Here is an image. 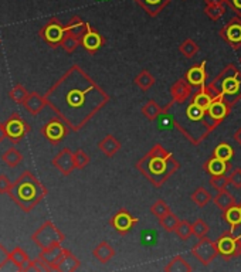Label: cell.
<instances>
[{
    "label": "cell",
    "instance_id": "1",
    "mask_svg": "<svg viewBox=\"0 0 241 272\" xmlns=\"http://www.w3.org/2000/svg\"><path fill=\"white\" fill-rule=\"evenodd\" d=\"M44 98L72 132L83 129L109 102V95L77 64L64 72Z\"/></svg>",
    "mask_w": 241,
    "mask_h": 272
},
{
    "label": "cell",
    "instance_id": "2",
    "mask_svg": "<svg viewBox=\"0 0 241 272\" xmlns=\"http://www.w3.org/2000/svg\"><path fill=\"white\" fill-rule=\"evenodd\" d=\"M136 169L153 187H162L180 169V165L173 153L158 143L138 160Z\"/></svg>",
    "mask_w": 241,
    "mask_h": 272
},
{
    "label": "cell",
    "instance_id": "3",
    "mask_svg": "<svg viewBox=\"0 0 241 272\" xmlns=\"http://www.w3.org/2000/svg\"><path fill=\"white\" fill-rule=\"evenodd\" d=\"M173 124L193 145H200L201 141L218 126L207 116L203 108L197 107L192 101H189L184 108L182 118H175Z\"/></svg>",
    "mask_w": 241,
    "mask_h": 272
},
{
    "label": "cell",
    "instance_id": "4",
    "mask_svg": "<svg viewBox=\"0 0 241 272\" xmlns=\"http://www.w3.org/2000/svg\"><path fill=\"white\" fill-rule=\"evenodd\" d=\"M46 196L47 189L29 170L23 172V174L13 183L12 189L9 191V197L26 213L37 207Z\"/></svg>",
    "mask_w": 241,
    "mask_h": 272
},
{
    "label": "cell",
    "instance_id": "5",
    "mask_svg": "<svg viewBox=\"0 0 241 272\" xmlns=\"http://www.w3.org/2000/svg\"><path fill=\"white\" fill-rule=\"evenodd\" d=\"M214 96L221 95L233 108L241 100V71L234 64H229L207 85Z\"/></svg>",
    "mask_w": 241,
    "mask_h": 272
},
{
    "label": "cell",
    "instance_id": "6",
    "mask_svg": "<svg viewBox=\"0 0 241 272\" xmlns=\"http://www.w3.org/2000/svg\"><path fill=\"white\" fill-rule=\"evenodd\" d=\"M64 234L50 220H47L46 223H43L33 232V236H31L33 243L42 249L51 248V247H55V245H61V243L64 241Z\"/></svg>",
    "mask_w": 241,
    "mask_h": 272
},
{
    "label": "cell",
    "instance_id": "7",
    "mask_svg": "<svg viewBox=\"0 0 241 272\" xmlns=\"http://www.w3.org/2000/svg\"><path fill=\"white\" fill-rule=\"evenodd\" d=\"M192 255L199 261L201 265L209 266L213 261L217 258V255H220L218 254L217 243L210 240V238H207V237L199 238L197 244H194V247L192 248Z\"/></svg>",
    "mask_w": 241,
    "mask_h": 272
},
{
    "label": "cell",
    "instance_id": "8",
    "mask_svg": "<svg viewBox=\"0 0 241 272\" xmlns=\"http://www.w3.org/2000/svg\"><path fill=\"white\" fill-rule=\"evenodd\" d=\"M65 34V26L60 22L57 17H53L50 22L44 24L40 30V37L44 42L47 43L50 47H60L61 43L64 40Z\"/></svg>",
    "mask_w": 241,
    "mask_h": 272
},
{
    "label": "cell",
    "instance_id": "9",
    "mask_svg": "<svg viewBox=\"0 0 241 272\" xmlns=\"http://www.w3.org/2000/svg\"><path fill=\"white\" fill-rule=\"evenodd\" d=\"M216 243H217L218 254L224 260H231L240 255V237H235L234 231H224Z\"/></svg>",
    "mask_w": 241,
    "mask_h": 272
},
{
    "label": "cell",
    "instance_id": "10",
    "mask_svg": "<svg viewBox=\"0 0 241 272\" xmlns=\"http://www.w3.org/2000/svg\"><path fill=\"white\" fill-rule=\"evenodd\" d=\"M68 125L65 124L61 118H53L51 121H48L47 124L42 128L43 136L47 139L48 142L53 145H59L63 139H64L67 133H68Z\"/></svg>",
    "mask_w": 241,
    "mask_h": 272
},
{
    "label": "cell",
    "instance_id": "11",
    "mask_svg": "<svg viewBox=\"0 0 241 272\" xmlns=\"http://www.w3.org/2000/svg\"><path fill=\"white\" fill-rule=\"evenodd\" d=\"M220 37L229 44L233 50H238L241 47V17L234 16L230 18L224 27L220 30Z\"/></svg>",
    "mask_w": 241,
    "mask_h": 272
},
{
    "label": "cell",
    "instance_id": "12",
    "mask_svg": "<svg viewBox=\"0 0 241 272\" xmlns=\"http://www.w3.org/2000/svg\"><path fill=\"white\" fill-rule=\"evenodd\" d=\"M5 126H6L7 139L12 141L13 143H18L30 132V126L27 122L17 113H13L5 122Z\"/></svg>",
    "mask_w": 241,
    "mask_h": 272
},
{
    "label": "cell",
    "instance_id": "13",
    "mask_svg": "<svg viewBox=\"0 0 241 272\" xmlns=\"http://www.w3.org/2000/svg\"><path fill=\"white\" fill-rule=\"evenodd\" d=\"M138 223H139V220L134 217V216H132L128 210H125V208L118 210L111 219V227L117 231L118 234H121V236H125L126 232H129Z\"/></svg>",
    "mask_w": 241,
    "mask_h": 272
},
{
    "label": "cell",
    "instance_id": "14",
    "mask_svg": "<svg viewBox=\"0 0 241 272\" xmlns=\"http://www.w3.org/2000/svg\"><path fill=\"white\" fill-rule=\"evenodd\" d=\"M51 162H53L54 167L63 176H70L71 173L74 172V169H77L76 162H74V152H71L68 148L61 149Z\"/></svg>",
    "mask_w": 241,
    "mask_h": 272
},
{
    "label": "cell",
    "instance_id": "15",
    "mask_svg": "<svg viewBox=\"0 0 241 272\" xmlns=\"http://www.w3.org/2000/svg\"><path fill=\"white\" fill-rule=\"evenodd\" d=\"M206 112L207 116L212 119L213 122L220 125L230 115L231 107L226 102V100H224L221 95H217V96H214V100L210 104V107L207 108Z\"/></svg>",
    "mask_w": 241,
    "mask_h": 272
},
{
    "label": "cell",
    "instance_id": "16",
    "mask_svg": "<svg viewBox=\"0 0 241 272\" xmlns=\"http://www.w3.org/2000/svg\"><path fill=\"white\" fill-rule=\"evenodd\" d=\"M193 89H194L193 87L188 83V80H186L184 77L180 78V80H177L176 83L173 84V85L171 87V96H172L171 104L172 105L188 102V101L192 98V95L194 94Z\"/></svg>",
    "mask_w": 241,
    "mask_h": 272
},
{
    "label": "cell",
    "instance_id": "17",
    "mask_svg": "<svg viewBox=\"0 0 241 272\" xmlns=\"http://www.w3.org/2000/svg\"><path fill=\"white\" fill-rule=\"evenodd\" d=\"M206 64L207 61H201L200 64L193 65V67H190L186 74H184V78L188 80V83L193 87V88L199 89L201 87H205L206 85L207 81V72H206Z\"/></svg>",
    "mask_w": 241,
    "mask_h": 272
},
{
    "label": "cell",
    "instance_id": "18",
    "mask_svg": "<svg viewBox=\"0 0 241 272\" xmlns=\"http://www.w3.org/2000/svg\"><path fill=\"white\" fill-rule=\"evenodd\" d=\"M104 43H105V38L101 36L100 33L88 23L87 33H85L83 38H81V46H83L89 54H95L104 46Z\"/></svg>",
    "mask_w": 241,
    "mask_h": 272
},
{
    "label": "cell",
    "instance_id": "19",
    "mask_svg": "<svg viewBox=\"0 0 241 272\" xmlns=\"http://www.w3.org/2000/svg\"><path fill=\"white\" fill-rule=\"evenodd\" d=\"M81 265L80 260L77 258L76 255L72 254L68 249H64L63 255L60 257V260L55 262L53 271H59V272H72L77 271Z\"/></svg>",
    "mask_w": 241,
    "mask_h": 272
},
{
    "label": "cell",
    "instance_id": "20",
    "mask_svg": "<svg viewBox=\"0 0 241 272\" xmlns=\"http://www.w3.org/2000/svg\"><path fill=\"white\" fill-rule=\"evenodd\" d=\"M203 169L210 176H217V174H227V172L231 169V165H230V162H224L216 156H212L210 159L206 160V163L203 165Z\"/></svg>",
    "mask_w": 241,
    "mask_h": 272
},
{
    "label": "cell",
    "instance_id": "21",
    "mask_svg": "<svg viewBox=\"0 0 241 272\" xmlns=\"http://www.w3.org/2000/svg\"><path fill=\"white\" fill-rule=\"evenodd\" d=\"M87 29H88V23L84 22L80 16H72L70 22L65 24V31H67V34L76 37L78 40L83 38L84 34L87 33Z\"/></svg>",
    "mask_w": 241,
    "mask_h": 272
},
{
    "label": "cell",
    "instance_id": "22",
    "mask_svg": "<svg viewBox=\"0 0 241 272\" xmlns=\"http://www.w3.org/2000/svg\"><path fill=\"white\" fill-rule=\"evenodd\" d=\"M134 2L138 3L147 13V16L156 17V16H159V13L171 3L172 0H134Z\"/></svg>",
    "mask_w": 241,
    "mask_h": 272
},
{
    "label": "cell",
    "instance_id": "23",
    "mask_svg": "<svg viewBox=\"0 0 241 272\" xmlns=\"http://www.w3.org/2000/svg\"><path fill=\"white\" fill-rule=\"evenodd\" d=\"M98 149L106 158H114L121 150V142L114 135H106L98 143Z\"/></svg>",
    "mask_w": 241,
    "mask_h": 272
},
{
    "label": "cell",
    "instance_id": "24",
    "mask_svg": "<svg viewBox=\"0 0 241 272\" xmlns=\"http://www.w3.org/2000/svg\"><path fill=\"white\" fill-rule=\"evenodd\" d=\"M23 105L31 115H39L43 111V108L47 105V102L42 95H39L37 92H30Z\"/></svg>",
    "mask_w": 241,
    "mask_h": 272
},
{
    "label": "cell",
    "instance_id": "25",
    "mask_svg": "<svg viewBox=\"0 0 241 272\" xmlns=\"http://www.w3.org/2000/svg\"><path fill=\"white\" fill-rule=\"evenodd\" d=\"M213 100H214V95H213V92L209 89L207 85L197 89V91L192 95V98H190L192 102H194L197 107L203 108L205 111H207V108L210 107V104L213 102Z\"/></svg>",
    "mask_w": 241,
    "mask_h": 272
},
{
    "label": "cell",
    "instance_id": "26",
    "mask_svg": "<svg viewBox=\"0 0 241 272\" xmlns=\"http://www.w3.org/2000/svg\"><path fill=\"white\" fill-rule=\"evenodd\" d=\"M92 255H94L97 260L102 262V264H106L115 257V249L112 248V245L106 241H101L97 247L92 251Z\"/></svg>",
    "mask_w": 241,
    "mask_h": 272
},
{
    "label": "cell",
    "instance_id": "27",
    "mask_svg": "<svg viewBox=\"0 0 241 272\" xmlns=\"http://www.w3.org/2000/svg\"><path fill=\"white\" fill-rule=\"evenodd\" d=\"M213 203H214V206L220 208L221 211H224V210H227V208L233 207L234 204H237V203H235V197L231 195L227 189L217 191V195L213 197Z\"/></svg>",
    "mask_w": 241,
    "mask_h": 272
},
{
    "label": "cell",
    "instance_id": "28",
    "mask_svg": "<svg viewBox=\"0 0 241 272\" xmlns=\"http://www.w3.org/2000/svg\"><path fill=\"white\" fill-rule=\"evenodd\" d=\"M223 220L229 224L230 230L235 231L241 225V210L238 204L227 208L223 211Z\"/></svg>",
    "mask_w": 241,
    "mask_h": 272
},
{
    "label": "cell",
    "instance_id": "29",
    "mask_svg": "<svg viewBox=\"0 0 241 272\" xmlns=\"http://www.w3.org/2000/svg\"><path fill=\"white\" fill-rule=\"evenodd\" d=\"M64 249L61 245H55V247H51V248H46L42 249V252H40V258H42L47 265H50L51 268V271H53L54 265H55V262L60 260V257L63 255L64 252Z\"/></svg>",
    "mask_w": 241,
    "mask_h": 272
},
{
    "label": "cell",
    "instance_id": "30",
    "mask_svg": "<svg viewBox=\"0 0 241 272\" xmlns=\"http://www.w3.org/2000/svg\"><path fill=\"white\" fill-rule=\"evenodd\" d=\"M165 271L166 272H192L193 271V268H192V265L189 264L188 261L183 258L182 255H176V257H173V258L168 262V265L165 266Z\"/></svg>",
    "mask_w": 241,
    "mask_h": 272
},
{
    "label": "cell",
    "instance_id": "31",
    "mask_svg": "<svg viewBox=\"0 0 241 272\" xmlns=\"http://www.w3.org/2000/svg\"><path fill=\"white\" fill-rule=\"evenodd\" d=\"M190 199H192V201H193L194 204L200 208L206 207L210 201H213L212 195H210V191H209L206 187H197V189L192 193Z\"/></svg>",
    "mask_w": 241,
    "mask_h": 272
},
{
    "label": "cell",
    "instance_id": "32",
    "mask_svg": "<svg viewBox=\"0 0 241 272\" xmlns=\"http://www.w3.org/2000/svg\"><path fill=\"white\" fill-rule=\"evenodd\" d=\"M135 85L138 88H141L143 92H146L149 89L152 88L153 85L156 84V80L153 77L151 72L147 71V70H142L138 75L135 77Z\"/></svg>",
    "mask_w": 241,
    "mask_h": 272
},
{
    "label": "cell",
    "instance_id": "33",
    "mask_svg": "<svg viewBox=\"0 0 241 272\" xmlns=\"http://www.w3.org/2000/svg\"><path fill=\"white\" fill-rule=\"evenodd\" d=\"M162 113H163V108L160 107L155 100H149L146 104L142 107V115L146 119H149V121L158 119Z\"/></svg>",
    "mask_w": 241,
    "mask_h": 272
},
{
    "label": "cell",
    "instance_id": "34",
    "mask_svg": "<svg viewBox=\"0 0 241 272\" xmlns=\"http://www.w3.org/2000/svg\"><path fill=\"white\" fill-rule=\"evenodd\" d=\"M213 156H216V158L224 160V162H230V160L233 159V156H234V149L227 142H221L214 148Z\"/></svg>",
    "mask_w": 241,
    "mask_h": 272
},
{
    "label": "cell",
    "instance_id": "35",
    "mask_svg": "<svg viewBox=\"0 0 241 272\" xmlns=\"http://www.w3.org/2000/svg\"><path fill=\"white\" fill-rule=\"evenodd\" d=\"M9 258L12 260V262L14 265L17 266L18 271H23V268L26 266V264L29 262L30 258L29 255L26 254V251L23 248H14L13 251H10V254H9Z\"/></svg>",
    "mask_w": 241,
    "mask_h": 272
},
{
    "label": "cell",
    "instance_id": "36",
    "mask_svg": "<svg viewBox=\"0 0 241 272\" xmlns=\"http://www.w3.org/2000/svg\"><path fill=\"white\" fill-rule=\"evenodd\" d=\"M199 44L192 40V38H186L184 42L179 46V51L182 54L183 57H186V59H193L196 54L199 53Z\"/></svg>",
    "mask_w": 241,
    "mask_h": 272
},
{
    "label": "cell",
    "instance_id": "37",
    "mask_svg": "<svg viewBox=\"0 0 241 272\" xmlns=\"http://www.w3.org/2000/svg\"><path fill=\"white\" fill-rule=\"evenodd\" d=\"M2 160H3L5 165L10 166V167H16L23 160V154L20 153L16 148H10L2 154Z\"/></svg>",
    "mask_w": 241,
    "mask_h": 272
},
{
    "label": "cell",
    "instance_id": "38",
    "mask_svg": "<svg viewBox=\"0 0 241 272\" xmlns=\"http://www.w3.org/2000/svg\"><path fill=\"white\" fill-rule=\"evenodd\" d=\"M179 223H180V219L175 213H172V211L166 214V216H163L162 219H159L160 227L165 231H168V232H175Z\"/></svg>",
    "mask_w": 241,
    "mask_h": 272
},
{
    "label": "cell",
    "instance_id": "39",
    "mask_svg": "<svg viewBox=\"0 0 241 272\" xmlns=\"http://www.w3.org/2000/svg\"><path fill=\"white\" fill-rule=\"evenodd\" d=\"M175 232H176L180 240L188 241L189 238L193 236V224H190L186 220H180V223L177 224Z\"/></svg>",
    "mask_w": 241,
    "mask_h": 272
},
{
    "label": "cell",
    "instance_id": "40",
    "mask_svg": "<svg viewBox=\"0 0 241 272\" xmlns=\"http://www.w3.org/2000/svg\"><path fill=\"white\" fill-rule=\"evenodd\" d=\"M24 272L27 271H33V272H47V271H51V268H50V265H47L44 261L39 257V258H35V260L33 261H29L27 264H26V266L23 268Z\"/></svg>",
    "mask_w": 241,
    "mask_h": 272
},
{
    "label": "cell",
    "instance_id": "41",
    "mask_svg": "<svg viewBox=\"0 0 241 272\" xmlns=\"http://www.w3.org/2000/svg\"><path fill=\"white\" fill-rule=\"evenodd\" d=\"M172 210L171 207L168 206V203L165 200H162V199H159L152 204V207H151V213L155 216V217H158L159 219H162L163 216H166L168 213H171Z\"/></svg>",
    "mask_w": 241,
    "mask_h": 272
},
{
    "label": "cell",
    "instance_id": "42",
    "mask_svg": "<svg viewBox=\"0 0 241 272\" xmlns=\"http://www.w3.org/2000/svg\"><path fill=\"white\" fill-rule=\"evenodd\" d=\"M80 46H81V40H78V38L70 36V34H65L64 40H63V43H61L60 47H63V50H64L65 53L71 54L74 53Z\"/></svg>",
    "mask_w": 241,
    "mask_h": 272
},
{
    "label": "cell",
    "instance_id": "43",
    "mask_svg": "<svg viewBox=\"0 0 241 272\" xmlns=\"http://www.w3.org/2000/svg\"><path fill=\"white\" fill-rule=\"evenodd\" d=\"M210 231V225L207 224L206 221L203 219H197L193 223V236L197 237V238H203V237H207Z\"/></svg>",
    "mask_w": 241,
    "mask_h": 272
},
{
    "label": "cell",
    "instance_id": "44",
    "mask_svg": "<svg viewBox=\"0 0 241 272\" xmlns=\"http://www.w3.org/2000/svg\"><path fill=\"white\" fill-rule=\"evenodd\" d=\"M205 13L209 18H212L214 22H217L223 17L226 13V7L224 6H214V5H206L205 7Z\"/></svg>",
    "mask_w": 241,
    "mask_h": 272
},
{
    "label": "cell",
    "instance_id": "45",
    "mask_svg": "<svg viewBox=\"0 0 241 272\" xmlns=\"http://www.w3.org/2000/svg\"><path fill=\"white\" fill-rule=\"evenodd\" d=\"M229 184L230 179L227 174H217V176H212V179H210V186H212L216 191L227 189Z\"/></svg>",
    "mask_w": 241,
    "mask_h": 272
},
{
    "label": "cell",
    "instance_id": "46",
    "mask_svg": "<svg viewBox=\"0 0 241 272\" xmlns=\"http://www.w3.org/2000/svg\"><path fill=\"white\" fill-rule=\"evenodd\" d=\"M27 96H29V92L26 91L23 85H16V87L10 91V98H12L14 102H17V104H24V101H26Z\"/></svg>",
    "mask_w": 241,
    "mask_h": 272
},
{
    "label": "cell",
    "instance_id": "47",
    "mask_svg": "<svg viewBox=\"0 0 241 272\" xmlns=\"http://www.w3.org/2000/svg\"><path fill=\"white\" fill-rule=\"evenodd\" d=\"M74 162H76L77 169H84L87 167L89 163V156L85 153V150L83 149H78L74 152Z\"/></svg>",
    "mask_w": 241,
    "mask_h": 272
},
{
    "label": "cell",
    "instance_id": "48",
    "mask_svg": "<svg viewBox=\"0 0 241 272\" xmlns=\"http://www.w3.org/2000/svg\"><path fill=\"white\" fill-rule=\"evenodd\" d=\"M230 184L234 186L235 189H241V167H237L230 173Z\"/></svg>",
    "mask_w": 241,
    "mask_h": 272
},
{
    "label": "cell",
    "instance_id": "49",
    "mask_svg": "<svg viewBox=\"0 0 241 272\" xmlns=\"http://www.w3.org/2000/svg\"><path fill=\"white\" fill-rule=\"evenodd\" d=\"M13 183L10 182V179L5 174H0V195H9Z\"/></svg>",
    "mask_w": 241,
    "mask_h": 272
},
{
    "label": "cell",
    "instance_id": "50",
    "mask_svg": "<svg viewBox=\"0 0 241 272\" xmlns=\"http://www.w3.org/2000/svg\"><path fill=\"white\" fill-rule=\"evenodd\" d=\"M226 5H229L234 10L235 16L241 17V0H226Z\"/></svg>",
    "mask_w": 241,
    "mask_h": 272
},
{
    "label": "cell",
    "instance_id": "51",
    "mask_svg": "<svg viewBox=\"0 0 241 272\" xmlns=\"http://www.w3.org/2000/svg\"><path fill=\"white\" fill-rule=\"evenodd\" d=\"M9 254H10V252L5 248V245H2V244H0V266L3 265V264L9 260Z\"/></svg>",
    "mask_w": 241,
    "mask_h": 272
},
{
    "label": "cell",
    "instance_id": "52",
    "mask_svg": "<svg viewBox=\"0 0 241 272\" xmlns=\"http://www.w3.org/2000/svg\"><path fill=\"white\" fill-rule=\"evenodd\" d=\"M6 138H7L6 126H5V124H3V122H0V143L3 142Z\"/></svg>",
    "mask_w": 241,
    "mask_h": 272
},
{
    "label": "cell",
    "instance_id": "53",
    "mask_svg": "<svg viewBox=\"0 0 241 272\" xmlns=\"http://www.w3.org/2000/svg\"><path fill=\"white\" fill-rule=\"evenodd\" d=\"M205 5H214V6H224L226 0H205Z\"/></svg>",
    "mask_w": 241,
    "mask_h": 272
},
{
    "label": "cell",
    "instance_id": "54",
    "mask_svg": "<svg viewBox=\"0 0 241 272\" xmlns=\"http://www.w3.org/2000/svg\"><path fill=\"white\" fill-rule=\"evenodd\" d=\"M234 141L241 145V126L238 128V129H237V132L234 133Z\"/></svg>",
    "mask_w": 241,
    "mask_h": 272
},
{
    "label": "cell",
    "instance_id": "55",
    "mask_svg": "<svg viewBox=\"0 0 241 272\" xmlns=\"http://www.w3.org/2000/svg\"><path fill=\"white\" fill-rule=\"evenodd\" d=\"M238 206H240V210H241V203H240V204H238Z\"/></svg>",
    "mask_w": 241,
    "mask_h": 272
},
{
    "label": "cell",
    "instance_id": "56",
    "mask_svg": "<svg viewBox=\"0 0 241 272\" xmlns=\"http://www.w3.org/2000/svg\"><path fill=\"white\" fill-rule=\"evenodd\" d=\"M240 64H241V57H240Z\"/></svg>",
    "mask_w": 241,
    "mask_h": 272
}]
</instances>
